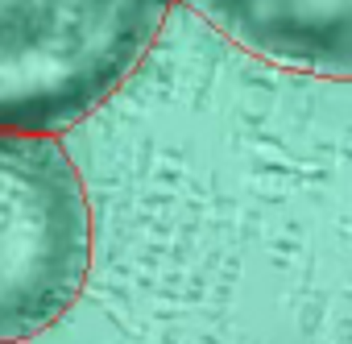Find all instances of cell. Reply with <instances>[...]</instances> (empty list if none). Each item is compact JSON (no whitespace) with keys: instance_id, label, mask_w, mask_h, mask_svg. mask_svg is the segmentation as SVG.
<instances>
[{"instance_id":"obj_1","label":"cell","mask_w":352,"mask_h":344,"mask_svg":"<svg viewBox=\"0 0 352 344\" xmlns=\"http://www.w3.org/2000/svg\"><path fill=\"white\" fill-rule=\"evenodd\" d=\"M170 0H0V129L63 133L141 67Z\"/></svg>"},{"instance_id":"obj_3","label":"cell","mask_w":352,"mask_h":344,"mask_svg":"<svg viewBox=\"0 0 352 344\" xmlns=\"http://www.w3.org/2000/svg\"><path fill=\"white\" fill-rule=\"evenodd\" d=\"M245 50L327 75L352 79V0H187Z\"/></svg>"},{"instance_id":"obj_2","label":"cell","mask_w":352,"mask_h":344,"mask_svg":"<svg viewBox=\"0 0 352 344\" xmlns=\"http://www.w3.org/2000/svg\"><path fill=\"white\" fill-rule=\"evenodd\" d=\"M91 274V204L54 133L0 129V344L54 327Z\"/></svg>"}]
</instances>
